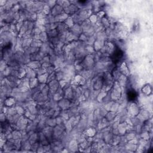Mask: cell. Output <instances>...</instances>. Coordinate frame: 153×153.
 I'll list each match as a JSON object with an SVG mask.
<instances>
[{"instance_id": "1", "label": "cell", "mask_w": 153, "mask_h": 153, "mask_svg": "<svg viewBox=\"0 0 153 153\" xmlns=\"http://www.w3.org/2000/svg\"><path fill=\"white\" fill-rule=\"evenodd\" d=\"M128 99L130 102H135L137 100L138 94L133 89H129L127 93Z\"/></svg>"}, {"instance_id": "2", "label": "cell", "mask_w": 153, "mask_h": 153, "mask_svg": "<svg viewBox=\"0 0 153 153\" xmlns=\"http://www.w3.org/2000/svg\"><path fill=\"white\" fill-rule=\"evenodd\" d=\"M123 52L120 49H117L114 53L112 59L114 62H119L123 57Z\"/></svg>"}]
</instances>
